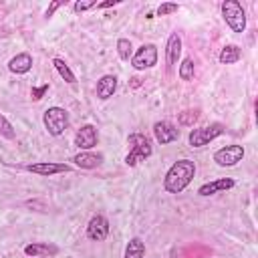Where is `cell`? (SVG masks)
Segmentation results:
<instances>
[{"instance_id":"cell-4","label":"cell","mask_w":258,"mask_h":258,"mask_svg":"<svg viewBox=\"0 0 258 258\" xmlns=\"http://www.w3.org/2000/svg\"><path fill=\"white\" fill-rule=\"evenodd\" d=\"M42 123L48 131V135L58 137L64 133V129L69 125V113L62 107H48L42 115Z\"/></svg>"},{"instance_id":"cell-7","label":"cell","mask_w":258,"mask_h":258,"mask_svg":"<svg viewBox=\"0 0 258 258\" xmlns=\"http://www.w3.org/2000/svg\"><path fill=\"white\" fill-rule=\"evenodd\" d=\"M242 159H244V147L242 145H226L214 153V161L220 167H232Z\"/></svg>"},{"instance_id":"cell-9","label":"cell","mask_w":258,"mask_h":258,"mask_svg":"<svg viewBox=\"0 0 258 258\" xmlns=\"http://www.w3.org/2000/svg\"><path fill=\"white\" fill-rule=\"evenodd\" d=\"M24 169L30 171V173H36V175H56V173L71 171V165L54 163V161H38V163H26Z\"/></svg>"},{"instance_id":"cell-20","label":"cell","mask_w":258,"mask_h":258,"mask_svg":"<svg viewBox=\"0 0 258 258\" xmlns=\"http://www.w3.org/2000/svg\"><path fill=\"white\" fill-rule=\"evenodd\" d=\"M52 67H54V69H56V73L64 79V83L73 85V83L77 81V79H75V73L69 69V64H67L62 58H58V56H56V58H52Z\"/></svg>"},{"instance_id":"cell-10","label":"cell","mask_w":258,"mask_h":258,"mask_svg":"<svg viewBox=\"0 0 258 258\" xmlns=\"http://www.w3.org/2000/svg\"><path fill=\"white\" fill-rule=\"evenodd\" d=\"M87 236L95 242H103L109 236V220L101 214H95L87 224Z\"/></svg>"},{"instance_id":"cell-21","label":"cell","mask_w":258,"mask_h":258,"mask_svg":"<svg viewBox=\"0 0 258 258\" xmlns=\"http://www.w3.org/2000/svg\"><path fill=\"white\" fill-rule=\"evenodd\" d=\"M117 52H119V58L129 60V58L133 56V46H131V42H129L127 38H119V40H117Z\"/></svg>"},{"instance_id":"cell-17","label":"cell","mask_w":258,"mask_h":258,"mask_svg":"<svg viewBox=\"0 0 258 258\" xmlns=\"http://www.w3.org/2000/svg\"><path fill=\"white\" fill-rule=\"evenodd\" d=\"M73 161H75L79 167H83V169H93V167L101 165L103 155H101V153H91V151H81V153H77V155L73 157Z\"/></svg>"},{"instance_id":"cell-15","label":"cell","mask_w":258,"mask_h":258,"mask_svg":"<svg viewBox=\"0 0 258 258\" xmlns=\"http://www.w3.org/2000/svg\"><path fill=\"white\" fill-rule=\"evenodd\" d=\"M115 91H117V77L115 75H103L97 81V97L101 101H107L109 97H113Z\"/></svg>"},{"instance_id":"cell-19","label":"cell","mask_w":258,"mask_h":258,"mask_svg":"<svg viewBox=\"0 0 258 258\" xmlns=\"http://www.w3.org/2000/svg\"><path fill=\"white\" fill-rule=\"evenodd\" d=\"M145 256V244L141 238H131L125 248V258H143Z\"/></svg>"},{"instance_id":"cell-29","label":"cell","mask_w":258,"mask_h":258,"mask_svg":"<svg viewBox=\"0 0 258 258\" xmlns=\"http://www.w3.org/2000/svg\"><path fill=\"white\" fill-rule=\"evenodd\" d=\"M40 258H46V256H40Z\"/></svg>"},{"instance_id":"cell-11","label":"cell","mask_w":258,"mask_h":258,"mask_svg":"<svg viewBox=\"0 0 258 258\" xmlns=\"http://www.w3.org/2000/svg\"><path fill=\"white\" fill-rule=\"evenodd\" d=\"M153 135H155L157 143L167 145V143H173L179 137V129L175 125H171L169 121H157L153 125Z\"/></svg>"},{"instance_id":"cell-22","label":"cell","mask_w":258,"mask_h":258,"mask_svg":"<svg viewBox=\"0 0 258 258\" xmlns=\"http://www.w3.org/2000/svg\"><path fill=\"white\" fill-rule=\"evenodd\" d=\"M194 73H196L194 60L191 58H183V62L179 64V79L181 81H191L194 79Z\"/></svg>"},{"instance_id":"cell-6","label":"cell","mask_w":258,"mask_h":258,"mask_svg":"<svg viewBox=\"0 0 258 258\" xmlns=\"http://www.w3.org/2000/svg\"><path fill=\"white\" fill-rule=\"evenodd\" d=\"M222 125L220 123H214L210 127H198V129H191L189 135H187V141L191 147H204L208 145L210 141H214L218 135H222Z\"/></svg>"},{"instance_id":"cell-23","label":"cell","mask_w":258,"mask_h":258,"mask_svg":"<svg viewBox=\"0 0 258 258\" xmlns=\"http://www.w3.org/2000/svg\"><path fill=\"white\" fill-rule=\"evenodd\" d=\"M0 135L2 137H6V139H14V135H16V131H14V127H12V123L0 113Z\"/></svg>"},{"instance_id":"cell-5","label":"cell","mask_w":258,"mask_h":258,"mask_svg":"<svg viewBox=\"0 0 258 258\" xmlns=\"http://www.w3.org/2000/svg\"><path fill=\"white\" fill-rule=\"evenodd\" d=\"M155 64H157V46L151 42L139 46L131 56V67L135 71H145V69H151Z\"/></svg>"},{"instance_id":"cell-12","label":"cell","mask_w":258,"mask_h":258,"mask_svg":"<svg viewBox=\"0 0 258 258\" xmlns=\"http://www.w3.org/2000/svg\"><path fill=\"white\" fill-rule=\"evenodd\" d=\"M236 185V181L232 177H220V179H214V181H208L204 185L198 187V194L200 196H214V194H220V191H226V189H232Z\"/></svg>"},{"instance_id":"cell-18","label":"cell","mask_w":258,"mask_h":258,"mask_svg":"<svg viewBox=\"0 0 258 258\" xmlns=\"http://www.w3.org/2000/svg\"><path fill=\"white\" fill-rule=\"evenodd\" d=\"M242 58V50H240V46H236V44H226L222 50H220V56H218V60L222 62V64H234V62H238Z\"/></svg>"},{"instance_id":"cell-1","label":"cell","mask_w":258,"mask_h":258,"mask_svg":"<svg viewBox=\"0 0 258 258\" xmlns=\"http://www.w3.org/2000/svg\"><path fill=\"white\" fill-rule=\"evenodd\" d=\"M196 175V163L191 159H177L163 177V189L167 194H181Z\"/></svg>"},{"instance_id":"cell-3","label":"cell","mask_w":258,"mask_h":258,"mask_svg":"<svg viewBox=\"0 0 258 258\" xmlns=\"http://www.w3.org/2000/svg\"><path fill=\"white\" fill-rule=\"evenodd\" d=\"M222 16L226 24L232 28V32H244L246 30V12L240 2L236 0H224L222 2Z\"/></svg>"},{"instance_id":"cell-13","label":"cell","mask_w":258,"mask_h":258,"mask_svg":"<svg viewBox=\"0 0 258 258\" xmlns=\"http://www.w3.org/2000/svg\"><path fill=\"white\" fill-rule=\"evenodd\" d=\"M179 54H181V38H179L177 32H173V34H169L167 44H165V60H167V67L177 64Z\"/></svg>"},{"instance_id":"cell-27","label":"cell","mask_w":258,"mask_h":258,"mask_svg":"<svg viewBox=\"0 0 258 258\" xmlns=\"http://www.w3.org/2000/svg\"><path fill=\"white\" fill-rule=\"evenodd\" d=\"M60 6H64V2H52V4L46 8V16H52V14H54V10H58Z\"/></svg>"},{"instance_id":"cell-26","label":"cell","mask_w":258,"mask_h":258,"mask_svg":"<svg viewBox=\"0 0 258 258\" xmlns=\"http://www.w3.org/2000/svg\"><path fill=\"white\" fill-rule=\"evenodd\" d=\"M46 91H48V85H42V87H38V89H32V99H40Z\"/></svg>"},{"instance_id":"cell-14","label":"cell","mask_w":258,"mask_h":258,"mask_svg":"<svg viewBox=\"0 0 258 258\" xmlns=\"http://www.w3.org/2000/svg\"><path fill=\"white\" fill-rule=\"evenodd\" d=\"M58 252V248L54 244H48V242H32V244H26L24 246V254L26 256H32V258H40V256H54Z\"/></svg>"},{"instance_id":"cell-16","label":"cell","mask_w":258,"mask_h":258,"mask_svg":"<svg viewBox=\"0 0 258 258\" xmlns=\"http://www.w3.org/2000/svg\"><path fill=\"white\" fill-rule=\"evenodd\" d=\"M30 69H32V56L28 52H20V54L12 56L8 62V71L14 75H26Z\"/></svg>"},{"instance_id":"cell-24","label":"cell","mask_w":258,"mask_h":258,"mask_svg":"<svg viewBox=\"0 0 258 258\" xmlns=\"http://www.w3.org/2000/svg\"><path fill=\"white\" fill-rule=\"evenodd\" d=\"M177 10H179V4H175V2H163V4L157 6V14L159 16H167V14H173Z\"/></svg>"},{"instance_id":"cell-28","label":"cell","mask_w":258,"mask_h":258,"mask_svg":"<svg viewBox=\"0 0 258 258\" xmlns=\"http://www.w3.org/2000/svg\"><path fill=\"white\" fill-rule=\"evenodd\" d=\"M115 4H119V0H107V2H99V4H97V8H109V6H115Z\"/></svg>"},{"instance_id":"cell-8","label":"cell","mask_w":258,"mask_h":258,"mask_svg":"<svg viewBox=\"0 0 258 258\" xmlns=\"http://www.w3.org/2000/svg\"><path fill=\"white\" fill-rule=\"evenodd\" d=\"M97 143H99V133H97V127L91 125V123L83 125V127L77 131V135H75V145H77L81 151H89V149H93Z\"/></svg>"},{"instance_id":"cell-2","label":"cell","mask_w":258,"mask_h":258,"mask_svg":"<svg viewBox=\"0 0 258 258\" xmlns=\"http://www.w3.org/2000/svg\"><path fill=\"white\" fill-rule=\"evenodd\" d=\"M127 141H129V145H131V149H129V153H127V157H125V163H127L129 167H135L137 163L145 161V159L153 153L151 141H149L143 133H131V135L127 137Z\"/></svg>"},{"instance_id":"cell-25","label":"cell","mask_w":258,"mask_h":258,"mask_svg":"<svg viewBox=\"0 0 258 258\" xmlns=\"http://www.w3.org/2000/svg\"><path fill=\"white\" fill-rule=\"evenodd\" d=\"M97 0H79V2H75V12H85V10H91V8H97Z\"/></svg>"}]
</instances>
